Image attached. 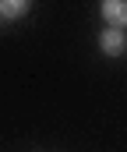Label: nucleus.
I'll list each match as a JSON object with an SVG mask.
<instances>
[{"label":"nucleus","instance_id":"2","mask_svg":"<svg viewBox=\"0 0 127 152\" xmlns=\"http://www.w3.org/2000/svg\"><path fill=\"white\" fill-rule=\"evenodd\" d=\"M127 46V32L120 28H102V36H99V50L106 53V57H120Z\"/></svg>","mask_w":127,"mask_h":152},{"label":"nucleus","instance_id":"3","mask_svg":"<svg viewBox=\"0 0 127 152\" xmlns=\"http://www.w3.org/2000/svg\"><path fill=\"white\" fill-rule=\"evenodd\" d=\"M28 14V0H0V18L4 21H18Z\"/></svg>","mask_w":127,"mask_h":152},{"label":"nucleus","instance_id":"1","mask_svg":"<svg viewBox=\"0 0 127 152\" xmlns=\"http://www.w3.org/2000/svg\"><path fill=\"white\" fill-rule=\"evenodd\" d=\"M102 18H106V28H127V0H106L102 4Z\"/></svg>","mask_w":127,"mask_h":152}]
</instances>
